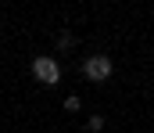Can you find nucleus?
Instances as JSON below:
<instances>
[{
    "mask_svg": "<svg viewBox=\"0 0 154 133\" xmlns=\"http://www.w3.org/2000/svg\"><path fill=\"white\" fill-rule=\"evenodd\" d=\"M32 76H36V83H43V87H57L61 83V61L39 54V58H32Z\"/></svg>",
    "mask_w": 154,
    "mask_h": 133,
    "instance_id": "nucleus-2",
    "label": "nucleus"
},
{
    "mask_svg": "<svg viewBox=\"0 0 154 133\" xmlns=\"http://www.w3.org/2000/svg\"><path fill=\"white\" fill-rule=\"evenodd\" d=\"M82 133H86V130H82Z\"/></svg>",
    "mask_w": 154,
    "mask_h": 133,
    "instance_id": "nucleus-6",
    "label": "nucleus"
},
{
    "mask_svg": "<svg viewBox=\"0 0 154 133\" xmlns=\"http://www.w3.org/2000/svg\"><path fill=\"white\" fill-rule=\"evenodd\" d=\"M82 76H86L90 83H108V79L115 76V61H111L108 54H90V58L82 61Z\"/></svg>",
    "mask_w": 154,
    "mask_h": 133,
    "instance_id": "nucleus-1",
    "label": "nucleus"
},
{
    "mask_svg": "<svg viewBox=\"0 0 154 133\" xmlns=\"http://www.w3.org/2000/svg\"><path fill=\"white\" fill-rule=\"evenodd\" d=\"M72 47H75V36H72V33H68V29H65V33H61V36H57V50H61V54H68V50H72Z\"/></svg>",
    "mask_w": 154,
    "mask_h": 133,
    "instance_id": "nucleus-3",
    "label": "nucleus"
},
{
    "mask_svg": "<svg viewBox=\"0 0 154 133\" xmlns=\"http://www.w3.org/2000/svg\"><path fill=\"white\" fill-rule=\"evenodd\" d=\"M79 108H82V101H79L75 93H68L65 97V112H79Z\"/></svg>",
    "mask_w": 154,
    "mask_h": 133,
    "instance_id": "nucleus-5",
    "label": "nucleus"
},
{
    "mask_svg": "<svg viewBox=\"0 0 154 133\" xmlns=\"http://www.w3.org/2000/svg\"><path fill=\"white\" fill-rule=\"evenodd\" d=\"M104 130V115H90L86 119V133H100Z\"/></svg>",
    "mask_w": 154,
    "mask_h": 133,
    "instance_id": "nucleus-4",
    "label": "nucleus"
}]
</instances>
